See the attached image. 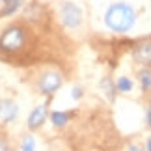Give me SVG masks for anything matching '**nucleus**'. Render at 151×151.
<instances>
[{"label":"nucleus","mask_w":151,"mask_h":151,"mask_svg":"<svg viewBox=\"0 0 151 151\" xmlns=\"http://www.w3.org/2000/svg\"><path fill=\"white\" fill-rule=\"evenodd\" d=\"M134 21H136V13L134 9L131 8L129 4H123V2H118V4H112L110 8L106 9V15H104V22L110 30L114 32H127L134 26Z\"/></svg>","instance_id":"f257e3e1"},{"label":"nucleus","mask_w":151,"mask_h":151,"mask_svg":"<svg viewBox=\"0 0 151 151\" xmlns=\"http://www.w3.org/2000/svg\"><path fill=\"white\" fill-rule=\"evenodd\" d=\"M24 43H26V32H24V28L19 26V24L8 26L2 32V36H0V50L9 52V54L19 52L24 47Z\"/></svg>","instance_id":"f03ea898"},{"label":"nucleus","mask_w":151,"mask_h":151,"mask_svg":"<svg viewBox=\"0 0 151 151\" xmlns=\"http://www.w3.org/2000/svg\"><path fill=\"white\" fill-rule=\"evenodd\" d=\"M62 82H63V78L58 71H45L41 77H39L37 86H39V91H41L43 95H52L54 91L60 90Z\"/></svg>","instance_id":"7ed1b4c3"},{"label":"nucleus","mask_w":151,"mask_h":151,"mask_svg":"<svg viewBox=\"0 0 151 151\" xmlns=\"http://www.w3.org/2000/svg\"><path fill=\"white\" fill-rule=\"evenodd\" d=\"M62 21L67 28H77L82 21V11L73 2H65L62 8Z\"/></svg>","instance_id":"20e7f679"},{"label":"nucleus","mask_w":151,"mask_h":151,"mask_svg":"<svg viewBox=\"0 0 151 151\" xmlns=\"http://www.w3.org/2000/svg\"><path fill=\"white\" fill-rule=\"evenodd\" d=\"M134 60L142 65H151V39H144L134 47Z\"/></svg>","instance_id":"39448f33"},{"label":"nucleus","mask_w":151,"mask_h":151,"mask_svg":"<svg viewBox=\"0 0 151 151\" xmlns=\"http://www.w3.org/2000/svg\"><path fill=\"white\" fill-rule=\"evenodd\" d=\"M45 118H47V104H39V106L32 110L30 118H28V129H32V131L39 129L43 125Z\"/></svg>","instance_id":"423d86ee"},{"label":"nucleus","mask_w":151,"mask_h":151,"mask_svg":"<svg viewBox=\"0 0 151 151\" xmlns=\"http://www.w3.org/2000/svg\"><path fill=\"white\" fill-rule=\"evenodd\" d=\"M17 112H19V108H17V104L13 101H9V99L0 101V119H2L4 123L13 121L17 118Z\"/></svg>","instance_id":"0eeeda50"},{"label":"nucleus","mask_w":151,"mask_h":151,"mask_svg":"<svg viewBox=\"0 0 151 151\" xmlns=\"http://www.w3.org/2000/svg\"><path fill=\"white\" fill-rule=\"evenodd\" d=\"M50 119H52V125H56V127H63L69 121L65 112H52L50 114Z\"/></svg>","instance_id":"6e6552de"},{"label":"nucleus","mask_w":151,"mask_h":151,"mask_svg":"<svg viewBox=\"0 0 151 151\" xmlns=\"http://www.w3.org/2000/svg\"><path fill=\"white\" fill-rule=\"evenodd\" d=\"M138 77H140L142 90H149L151 88V71H149V69H142Z\"/></svg>","instance_id":"1a4fd4ad"},{"label":"nucleus","mask_w":151,"mask_h":151,"mask_svg":"<svg viewBox=\"0 0 151 151\" xmlns=\"http://www.w3.org/2000/svg\"><path fill=\"white\" fill-rule=\"evenodd\" d=\"M118 90L119 91H123V93H127V91H131L132 90V80L131 78H127V77H121L119 80H118Z\"/></svg>","instance_id":"9d476101"},{"label":"nucleus","mask_w":151,"mask_h":151,"mask_svg":"<svg viewBox=\"0 0 151 151\" xmlns=\"http://www.w3.org/2000/svg\"><path fill=\"white\" fill-rule=\"evenodd\" d=\"M21 151H36V140L32 136H24L21 144Z\"/></svg>","instance_id":"9b49d317"},{"label":"nucleus","mask_w":151,"mask_h":151,"mask_svg":"<svg viewBox=\"0 0 151 151\" xmlns=\"http://www.w3.org/2000/svg\"><path fill=\"white\" fill-rule=\"evenodd\" d=\"M101 86L104 88V91H106V95L110 97V99H114V97H116V91H114V86H112V82H110L108 78H103Z\"/></svg>","instance_id":"f8f14e48"},{"label":"nucleus","mask_w":151,"mask_h":151,"mask_svg":"<svg viewBox=\"0 0 151 151\" xmlns=\"http://www.w3.org/2000/svg\"><path fill=\"white\" fill-rule=\"evenodd\" d=\"M0 151H11V146H9V142H8V138L0 134Z\"/></svg>","instance_id":"ddd939ff"},{"label":"nucleus","mask_w":151,"mask_h":151,"mask_svg":"<svg viewBox=\"0 0 151 151\" xmlns=\"http://www.w3.org/2000/svg\"><path fill=\"white\" fill-rule=\"evenodd\" d=\"M80 95H82V90H80V88H75L73 90V97H75V99H78Z\"/></svg>","instance_id":"4468645a"},{"label":"nucleus","mask_w":151,"mask_h":151,"mask_svg":"<svg viewBox=\"0 0 151 151\" xmlns=\"http://www.w3.org/2000/svg\"><path fill=\"white\" fill-rule=\"evenodd\" d=\"M129 151H142V149L136 147V146H129Z\"/></svg>","instance_id":"2eb2a0df"},{"label":"nucleus","mask_w":151,"mask_h":151,"mask_svg":"<svg viewBox=\"0 0 151 151\" xmlns=\"http://www.w3.org/2000/svg\"><path fill=\"white\" fill-rule=\"evenodd\" d=\"M147 151H151V138L147 140Z\"/></svg>","instance_id":"dca6fc26"},{"label":"nucleus","mask_w":151,"mask_h":151,"mask_svg":"<svg viewBox=\"0 0 151 151\" xmlns=\"http://www.w3.org/2000/svg\"><path fill=\"white\" fill-rule=\"evenodd\" d=\"M4 4H9V2H15V0H2Z\"/></svg>","instance_id":"f3484780"}]
</instances>
